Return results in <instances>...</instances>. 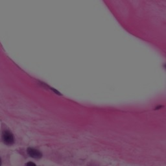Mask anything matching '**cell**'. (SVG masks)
<instances>
[{"instance_id": "6da1fadb", "label": "cell", "mask_w": 166, "mask_h": 166, "mask_svg": "<svg viewBox=\"0 0 166 166\" xmlns=\"http://www.w3.org/2000/svg\"><path fill=\"white\" fill-rule=\"evenodd\" d=\"M3 140L6 144L11 145L14 143V137L12 133L9 131H5L3 135Z\"/></svg>"}, {"instance_id": "7a4b0ae2", "label": "cell", "mask_w": 166, "mask_h": 166, "mask_svg": "<svg viewBox=\"0 0 166 166\" xmlns=\"http://www.w3.org/2000/svg\"><path fill=\"white\" fill-rule=\"evenodd\" d=\"M27 153L32 158H40L42 157V153L39 151L33 148H28Z\"/></svg>"}, {"instance_id": "3957f363", "label": "cell", "mask_w": 166, "mask_h": 166, "mask_svg": "<svg viewBox=\"0 0 166 166\" xmlns=\"http://www.w3.org/2000/svg\"><path fill=\"white\" fill-rule=\"evenodd\" d=\"M26 165H35V164H33V163H31V162H30V163H27V164Z\"/></svg>"}, {"instance_id": "277c9868", "label": "cell", "mask_w": 166, "mask_h": 166, "mask_svg": "<svg viewBox=\"0 0 166 166\" xmlns=\"http://www.w3.org/2000/svg\"><path fill=\"white\" fill-rule=\"evenodd\" d=\"M1 164V158H0V165Z\"/></svg>"}]
</instances>
